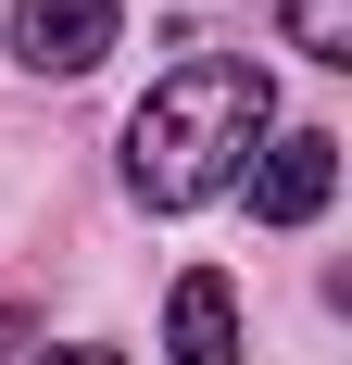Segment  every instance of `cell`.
Listing matches in <instances>:
<instances>
[{"mask_svg": "<svg viewBox=\"0 0 352 365\" xmlns=\"http://www.w3.org/2000/svg\"><path fill=\"white\" fill-rule=\"evenodd\" d=\"M264 126H277V76L239 63V51H189L126 113V189H139L151 215H189L214 189H239V164L264 151Z\"/></svg>", "mask_w": 352, "mask_h": 365, "instance_id": "6da1fadb", "label": "cell"}, {"mask_svg": "<svg viewBox=\"0 0 352 365\" xmlns=\"http://www.w3.org/2000/svg\"><path fill=\"white\" fill-rule=\"evenodd\" d=\"M239 189H252L264 227H315L327 189H340V139H327V126H264V151L239 164Z\"/></svg>", "mask_w": 352, "mask_h": 365, "instance_id": "7a4b0ae2", "label": "cell"}, {"mask_svg": "<svg viewBox=\"0 0 352 365\" xmlns=\"http://www.w3.org/2000/svg\"><path fill=\"white\" fill-rule=\"evenodd\" d=\"M113 26H126L113 0H13V63L26 76H88L113 51Z\"/></svg>", "mask_w": 352, "mask_h": 365, "instance_id": "3957f363", "label": "cell"}, {"mask_svg": "<svg viewBox=\"0 0 352 365\" xmlns=\"http://www.w3.org/2000/svg\"><path fill=\"white\" fill-rule=\"evenodd\" d=\"M164 365H239V290L214 277V264H189L164 302Z\"/></svg>", "mask_w": 352, "mask_h": 365, "instance_id": "277c9868", "label": "cell"}, {"mask_svg": "<svg viewBox=\"0 0 352 365\" xmlns=\"http://www.w3.org/2000/svg\"><path fill=\"white\" fill-rule=\"evenodd\" d=\"M289 51L302 63H352V0H289Z\"/></svg>", "mask_w": 352, "mask_h": 365, "instance_id": "5b68a950", "label": "cell"}, {"mask_svg": "<svg viewBox=\"0 0 352 365\" xmlns=\"http://www.w3.org/2000/svg\"><path fill=\"white\" fill-rule=\"evenodd\" d=\"M38 365H126V353H101V340H76V353H38Z\"/></svg>", "mask_w": 352, "mask_h": 365, "instance_id": "8992f818", "label": "cell"}]
</instances>
